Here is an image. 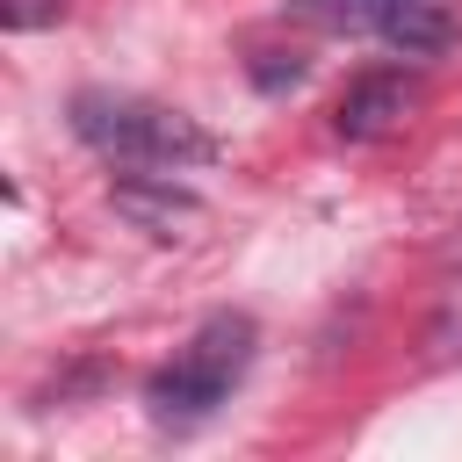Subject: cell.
Instances as JSON below:
<instances>
[{
  "label": "cell",
  "mask_w": 462,
  "mask_h": 462,
  "mask_svg": "<svg viewBox=\"0 0 462 462\" xmlns=\"http://www.w3.org/2000/svg\"><path fill=\"white\" fill-rule=\"evenodd\" d=\"M411 108H419V87H411L404 72H361V79L339 94L332 130H339V137H354V144H368V137L404 130V123H411Z\"/></svg>",
  "instance_id": "obj_4"
},
{
  "label": "cell",
  "mask_w": 462,
  "mask_h": 462,
  "mask_svg": "<svg viewBox=\"0 0 462 462\" xmlns=\"http://www.w3.org/2000/svg\"><path fill=\"white\" fill-rule=\"evenodd\" d=\"M289 14L332 29V36H368L397 58H440L455 51V14L440 0H289Z\"/></svg>",
  "instance_id": "obj_3"
},
{
  "label": "cell",
  "mask_w": 462,
  "mask_h": 462,
  "mask_svg": "<svg viewBox=\"0 0 462 462\" xmlns=\"http://www.w3.org/2000/svg\"><path fill=\"white\" fill-rule=\"evenodd\" d=\"M253 346H260V325H253L245 310L202 318V325L173 346V361L144 383L152 419H159V426H195V419H209L217 404H231V390H238L245 368H253Z\"/></svg>",
  "instance_id": "obj_1"
},
{
  "label": "cell",
  "mask_w": 462,
  "mask_h": 462,
  "mask_svg": "<svg viewBox=\"0 0 462 462\" xmlns=\"http://www.w3.org/2000/svg\"><path fill=\"white\" fill-rule=\"evenodd\" d=\"M116 209L123 217H137V224H152L159 238H173V224H188L195 217V195H180L173 180H116Z\"/></svg>",
  "instance_id": "obj_5"
},
{
  "label": "cell",
  "mask_w": 462,
  "mask_h": 462,
  "mask_svg": "<svg viewBox=\"0 0 462 462\" xmlns=\"http://www.w3.org/2000/svg\"><path fill=\"white\" fill-rule=\"evenodd\" d=\"M65 0H0V22L7 29H36V22H58Z\"/></svg>",
  "instance_id": "obj_6"
},
{
  "label": "cell",
  "mask_w": 462,
  "mask_h": 462,
  "mask_svg": "<svg viewBox=\"0 0 462 462\" xmlns=\"http://www.w3.org/2000/svg\"><path fill=\"white\" fill-rule=\"evenodd\" d=\"M72 130H79L101 159H123V166H166V173H180V166H209V159H217V137H209L195 116L159 108V101H137V94H101V87H87V94L72 101Z\"/></svg>",
  "instance_id": "obj_2"
}]
</instances>
